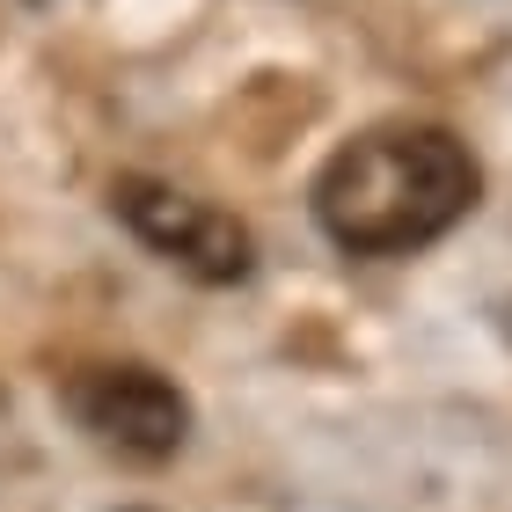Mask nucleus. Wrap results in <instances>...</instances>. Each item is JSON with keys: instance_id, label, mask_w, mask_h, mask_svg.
<instances>
[{"instance_id": "1", "label": "nucleus", "mask_w": 512, "mask_h": 512, "mask_svg": "<svg viewBox=\"0 0 512 512\" xmlns=\"http://www.w3.org/2000/svg\"><path fill=\"white\" fill-rule=\"evenodd\" d=\"M476 154L439 125H381L322 161L315 220L352 256H410L476 213Z\"/></svg>"}, {"instance_id": "2", "label": "nucleus", "mask_w": 512, "mask_h": 512, "mask_svg": "<svg viewBox=\"0 0 512 512\" xmlns=\"http://www.w3.org/2000/svg\"><path fill=\"white\" fill-rule=\"evenodd\" d=\"M110 205H118V220H125L154 256H169L176 271L205 278V286H235V278H249V264H256L249 227H242L235 213H220V205L176 191V183L118 176V183H110Z\"/></svg>"}, {"instance_id": "3", "label": "nucleus", "mask_w": 512, "mask_h": 512, "mask_svg": "<svg viewBox=\"0 0 512 512\" xmlns=\"http://www.w3.org/2000/svg\"><path fill=\"white\" fill-rule=\"evenodd\" d=\"M66 410L81 417V432L96 447L125 461H169L191 439V403L154 366H88L66 381Z\"/></svg>"}]
</instances>
